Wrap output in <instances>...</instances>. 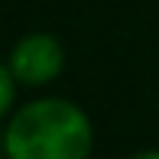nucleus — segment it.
I'll return each instance as SVG.
<instances>
[{
    "mask_svg": "<svg viewBox=\"0 0 159 159\" xmlns=\"http://www.w3.org/2000/svg\"><path fill=\"white\" fill-rule=\"evenodd\" d=\"M0 159H7V156H3V153H0Z\"/></svg>",
    "mask_w": 159,
    "mask_h": 159,
    "instance_id": "obj_5",
    "label": "nucleus"
},
{
    "mask_svg": "<svg viewBox=\"0 0 159 159\" xmlns=\"http://www.w3.org/2000/svg\"><path fill=\"white\" fill-rule=\"evenodd\" d=\"M124 159H159V146H146V149H136V153H130Z\"/></svg>",
    "mask_w": 159,
    "mask_h": 159,
    "instance_id": "obj_4",
    "label": "nucleus"
},
{
    "mask_svg": "<svg viewBox=\"0 0 159 159\" xmlns=\"http://www.w3.org/2000/svg\"><path fill=\"white\" fill-rule=\"evenodd\" d=\"M3 59L23 91H46L62 78L68 55H65V46L55 33L36 30L20 36Z\"/></svg>",
    "mask_w": 159,
    "mask_h": 159,
    "instance_id": "obj_2",
    "label": "nucleus"
},
{
    "mask_svg": "<svg viewBox=\"0 0 159 159\" xmlns=\"http://www.w3.org/2000/svg\"><path fill=\"white\" fill-rule=\"evenodd\" d=\"M98 130L75 98L36 91L0 124V153L7 159H91Z\"/></svg>",
    "mask_w": 159,
    "mask_h": 159,
    "instance_id": "obj_1",
    "label": "nucleus"
},
{
    "mask_svg": "<svg viewBox=\"0 0 159 159\" xmlns=\"http://www.w3.org/2000/svg\"><path fill=\"white\" fill-rule=\"evenodd\" d=\"M20 81L13 78L10 65H7V59H0V124H3L7 117L13 114V107L20 104Z\"/></svg>",
    "mask_w": 159,
    "mask_h": 159,
    "instance_id": "obj_3",
    "label": "nucleus"
}]
</instances>
